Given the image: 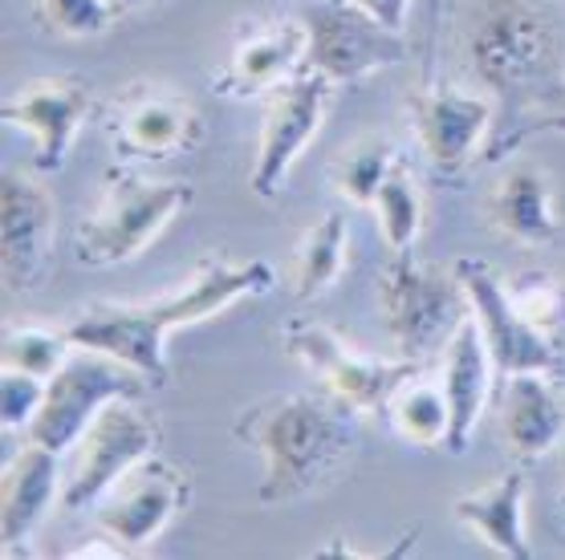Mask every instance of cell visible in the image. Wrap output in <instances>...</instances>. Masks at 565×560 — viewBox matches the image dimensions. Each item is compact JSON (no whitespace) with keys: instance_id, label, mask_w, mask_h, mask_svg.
Returning <instances> with one entry per match:
<instances>
[{"instance_id":"cell-24","label":"cell","mask_w":565,"mask_h":560,"mask_svg":"<svg viewBox=\"0 0 565 560\" xmlns=\"http://www.w3.org/2000/svg\"><path fill=\"white\" fill-rule=\"evenodd\" d=\"M347 268V216L330 212L301 236L294 260V293L297 301H318L334 289V280Z\"/></svg>"},{"instance_id":"cell-16","label":"cell","mask_w":565,"mask_h":560,"mask_svg":"<svg viewBox=\"0 0 565 560\" xmlns=\"http://www.w3.org/2000/svg\"><path fill=\"white\" fill-rule=\"evenodd\" d=\"M412 122L427 163L436 166L439 175H460L476 159V147L492 139L497 106L480 94L427 86L412 98Z\"/></svg>"},{"instance_id":"cell-27","label":"cell","mask_w":565,"mask_h":560,"mask_svg":"<svg viewBox=\"0 0 565 560\" xmlns=\"http://www.w3.org/2000/svg\"><path fill=\"white\" fill-rule=\"evenodd\" d=\"M70 354H74L70 333L33 330V325L29 330H9L4 342H0L4 369H21V374H33V378H45V383L62 369V362Z\"/></svg>"},{"instance_id":"cell-8","label":"cell","mask_w":565,"mask_h":560,"mask_svg":"<svg viewBox=\"0 0 565 560\" xmlns=\"http://www.w3.org/2000/svg\"><path fill=\"white\" fill-rule=\"evenodd\" d=\"M451 268L460 277L463 297H468V313L480 325V337L489 345L492 366H497L501 383H509L513 374H557L562 369V357H557V345L550 342V333L537 330L513 305L509 284L484 260L460 256Z\"/></svg>"},{"instance_id":"cell-28","label":"cell","mask_w":565,"mask_h":560,"mask_svg":"<svg viewBox=\"0 0 565 560\" xmlns=\"http://www.w3.org/2000/svg\"><path fill=\"white\" fill-rule=\"evenodd\" d=\"M41 21L62 37H98L115 21L110 0H38Z\"/></svg>"},{"instance_id":"cell-17","label":"cell","mask_w":565,"mask_h":560,"mask_svg":"<svg viewBox=\"0 0 565 560\" xmlns=\"http://www.w3.org/2000/svg\"><path fill=\"white\" fill-rule=\"evenodd\" d=\"M306 21H277L232 45L228 65L220 69L216 89L228 98H257L285 86L289 77L306 74Z\"/></svg>"},{"instance_id":"cell-20","label":"cell","mask_w":565,"mask_h":560,"mask_svg":"<svg viewBox=\"0 0 565 560\" xmlns=\"http://www.w3.org/2000/svg\"><path fill=\"white\" fill-rule=\"evenodd\" d=\"M545 378L550 374H513L504 383V443L516 459L550 455L565 434V407Z\"/></svg>"},{"instance_id":"cell-26","label":"cell","mask_w":565,"mask_h":560,"mask_svg":"<svg viewBox=\"0 0 565 560\" xmlns=\"http://www.w3.org/2000/svg\"><path fill=\"white\" fill-rule=\"evenodd\" d=\"M371 207L379 216L383 240L391 244V252H412L415 240H419V224H424V200H419L412 179L403 171H391Z\"/></svg>"},{"instance_id":"cell-30","label":"cell","mask_w":565,"mask_h":560,"mask_svg":"<svg viewBox=\"0 0 565 560\" xmlns=\"http://www.w3.org/2000/svg\"><path fill=\"white\" fill-rule=\"evenodd\" d=\"M41 398H45V378L4 369V378H0V422H4V431H25L33 414L41 410Z\"/></svg>"},{"instance_id":"cell-4","label":"cell","mask_w":565,"mask_h":560,"mask_svg":"<svg viewBox=\"0 0 565 560\" xmlns=\"http://www.w3.org/2000/svg\"><path fill=\"white\" fill-rule=\"evenodd\" d=\"M192 183H171V179H139L122 175L110 179L103 204L77 224V260L90 268L127 265L151 248L168 224L192 207Z\"/></svg>"},{"instance_id":"cell-3","label":"cell","mask_w":565,"mask_h":560,"mask_svg":"<svg viewBox=\"0 0 565 560\" xmlns=\"http://www.w3.org/2000/svg\"><path fill=\"white\" fill-rule=\"evenodd\" d=\"M236 439L265 455L257 504L281 508L313 496L342 472L359 439V410L334 395H277L236 419Z\"/></svg>"},{"instance_id":"cell-14","label":"cell","mask_w":565,"mask_h":560,"mask_svg":"<svg viewBox=\"0 0 565 560\" xmlns=\"http://www.w3.org/2000/svg\"><path fill=\"white\" fill-rule=\"evenodd\" d=\"M57 204L38 175L9 171L0 183V268L9 293L38 289L53 252Z\"/></svg>"},{"instance_id":"cell-31","label":"cell","mask_w":565,"mask_h":560,"mask_svg":"<svg viewBox=\"0 0 565 560\" xmlns=\"http://www.w3.org/2000/svg\"><path fill=\"white\" fill-rule=\"evenodd\" d=\"M354 4H362L366 13H374L383 25L398 29V33L407 25V0H354Z\"/></svg>"},{"instance_id":"cell-18","label":"cell","mask_w":565,"mask_h":560,"mask_svg":"<svg viewBox=\"0 0 565 560\" xmlns=\"http://www.w3.org/2000/svg\"><path fill=\"white\" fill-rule=\"evenodd\" d=\"M439 383H444V395H448L451 407L448 451L463 455L472 443L476 422L489 407L492 383H497V366H492V354L480 337V325H476L472 313L451 330L448 345H444V378Z\"/></svg>"},{"instance_id":"cell-22","label":"cell","mask_w":565,"mask_h":560,"mask_svg":"<svg viewBox=\"0 0 565 560\" xmlns=\"http://www.w3.org/2000/svg\"><path fill=\"white\" fill-rule=\"evenodd\" d=\"M489 219L504 236L521 244H550L557 236V216L550 204V179L537 166H513L489 195Z\"/></svg>"},{"instance_id":"cell-11","label":"cell","mask_w":565,"mask_h":560,"mask_svg":"<svg viewBox=\"0 0 565 560\" xmlns=\"http://www.w3.org/2000/svg\"><path fill=\"white\" fill-rule=\"evenodd\" d=\"M330 94H334V82H326L313 69L289 77L285 86H277L269 94L265 118H260L257 163H253V175H248V183H253V192L260 200H273L285 187L294 163L313 142L321 122H326Z\"/></svg>"},{"instance_id":"cell-5","label":"cell","mask_w":565,"mask_h":560,"mask_svg":"<svg viewBox=\"0 0 565 560\" xmlns=\"http://www.w3.org/2000/svg\"><path fill=\"white\" fill-rule=\"evenodd\" d=\"M383 325L398 354L424 362L431 349L448 345L451 330L468 317V297L456 268L419 265L412 252H395L379 272Z\"/></svg>"},{"instance_id":"cell-29","label":"cell","mask_w":565,"mask_h":560,"mask_svg":"<svg viewBox=\"0 0 565 560\" xmlns=\"http://www.w3.org/2000/svg\"><path fill=\"white\" fill-rule=\"evenodd\" d=\"M509 297H513V305L545 333H550L565 313L562 284H557L550 272H525V277H516L513 284H509Z\"/></svg>"},{"instance_id":"cell-19","label":"cell","mask_w":565,"mask_h":560,"mask_svg":"<svg viewBox=\"0 0 565 560\" xmlns=\"http://www.w3.org/2000/svg\"><path fill=\"white\" fill-rule=\"evenodd\" d=\"M57 496V451L29 439L0 475V540L4 552H17L45 520Z\"/></svg>"},{"instance_id":"cell-32","label":"cell","mask_w":565,"mask_h":560,"mask_svg":"<svg viewBox=\"0 0 565 560\" xmlns=\"http://www.w3.org/2000/svg\"><path fill=\"white\" fill-rule=\"evenodd\" d=\"M110 4H115L118 13H122V9H139V4H151V0H110Z\"/></svg>"},{"instance_id":"cell-25","label":"cell","mask_w":565,"mask_h":560,"mask_svg":"<svg viewBox=\"0 0 565 560\" xmlns=\"http://www.w3.org/2000/svg\"><path fill=\"white\" fill-rule=\"evenodd\" d=\"M395 171V142L386 139H362L347 147V154L334 166V187L342 200L359 207H371L383 179Z\"/></svg>"},{"instance_id":"cell-6","label":"cell","mask_w":565,"mask_h":560,"mask_svg":"<svg viewBox=\"0 0 565 560\" xmlns=\"http://www.w3.org/2000/svg\"><path fill=\"white\" fill-rule=\"evenodd\" d=\"M142 383L147 378L135 366H127L122 357L74 345V354L65 357L62 369L45 383V398H41L33 422L25 427V439L62 455V451L77 446V439L86 434V427L98 419V410L106 402L139 398Z\"/></svg>"},{"instance_id":"cell-1","label":"cell","mask_w":565,"mask_h":560,"mask_svg":"<svg viewBox=\"0 0 565 560\" xmlns=\"http://www.w3.org/2000/svg\"><path fill=\"white\" fill-rule=\"evenodd\" d=\"M468 57L497 106L489 163L541 130H565V33L541 0H484Z\"/></svg>"},{"instance_id":"cell-7","label":"cell","mask_w":565,"mask_h":560,"mask_svg":"<svg viewBox=\"0 0 565 560\" xmlns=\"http://www.w3.org/2000/svg\"><path fill=\"white\" fill-rule=\"evenodd\" d=\"M306 69L334 86H350L362 77L391 69L407 57V41L354 0H313L306 4Z\"/></svg>"},{"instance_id":"cell-15","label":"cell","mask_w":565,"mask_h":560,"mask_svg":"<svg viewBox=\"0 0 565 560\" xmlns=\"http://www.w3.org/2000/svg\"><path fill=\"white\" fill-rule=\"evenodd\" d=\"M106 130H110L118 159L154 163V159H175L183 151H195L204 139V118L180 94L130 89L110 106Z\"/></svg>"},{"instance_id":"cell-13","label":"cell","mask_w":565,"mask_h":560,"mask_svg":"<svg viewBox=\"0 0 565 560\" xmlns=\"http://www.w3.org/2000/svg\"><path fill=\"white\" fill-rule=\"evenodd\" d=\"M90 110H94L90 86L74 74L29 77L0 106V115H4L9 127H21L33 134V142H38L33 166H38L41 175H57L62 171L77 130L86 127Z\"/></svg>"},{"instance_id":"cell-23","label":"cell","mask_w":565,"mask_h":560,"mask_svg":"<svg viewBox=\"0 0 565 560\" xmlns=\"http://www.w3.org/2000/svg\"><path fill=\"white\" fill-rule=\"evenodd\" d=\"M383 410L386 419H391V431L403 443L419 446V451L448 446L451 407H448V395H444V383H427L424 374L415 369L412 378L391 395V402Z\"/></svg>"},{"instance_id":"cell-10","label":"cell","mask_w":565,"mask_h":560,"mask_svg":"<svg viewBox=\"0 0 565 560\" xmlns=\"http://www.w3.org/2000/svg\"><path fill=\"white\" fill-rule=\"evenodd\" d=\"M285 349H289L313 378H321V390H326V395H334L338 402L354 407L359 414L383 410L398 386L419 369V362H412V357L383 362V357L359 354V349H350L334 330H326L318 321H294V325H285Z\"/></svg>"},{"instance_id":"cell-12","label":"cell","mask_w":565,"mask_h":560,"mask_svg":"<svg viewBox=\"0 0 565 560\" xmlns=\"http://www.w3.org/2000/svg\"><path fill=\"white\" fill-rule=\"evenodd\" d=\"M183 499H188V480L180 467L159 455H147L127 475H118L110 492L94 504V520L106 540H115L122 552L147 548L183 508Z\"/></svg>"},{"instance_id":"cell-9","label":"cell","mask_w":565,"mask_h":560,"mask_svg":"<svg viewBox=\"0 0 565 560\" xmlns=\"http://www.w3.org/2000/svg\"><path fill=\"white\" fill-rule=\"evenodd\" d=\"M154 443H159V427L139 407V398L106 402L98 410V419L86 427V434L77 439L74 467L62 484V508H94L118 475H127L135 463L154 455Z\"/></svg>"},{"instance_id":"cell-21","label":"cell","mask_w":565,"mask_h":560,"mask_svg":"<svg viewBox=\"0 0 565 560\" xmlns=\"http://www.w3.org/2000/svg\"><path fill=\"white\" fill-rule=\"evenodd\" d=\"M456 520L463 528H472L492 552H501L509 560H529L533 548H529L525 536V475L509 472L504 480H497L484 492H472V496H460L451 504Z\"/></svg>"},{"instance_id":"cell-2","label":"cell","mask_w":565,"mask_h":560,"mask_svg":"<svg viewBox=\"0 0 565 560\" xmlns=\"http://www.w3.org/2000/svg\"><path fill=\"white\" fill-rule=\"evenodd\" d=\"M273 284H277V272H273L269 260H241V265L207 260L183 280L175 293L159 297V301H142V305H94L65 333L74 345L122 357L151 386H168L171 330L216 317L245 297L269 293Z\"/></svg>"}]
</instances>
